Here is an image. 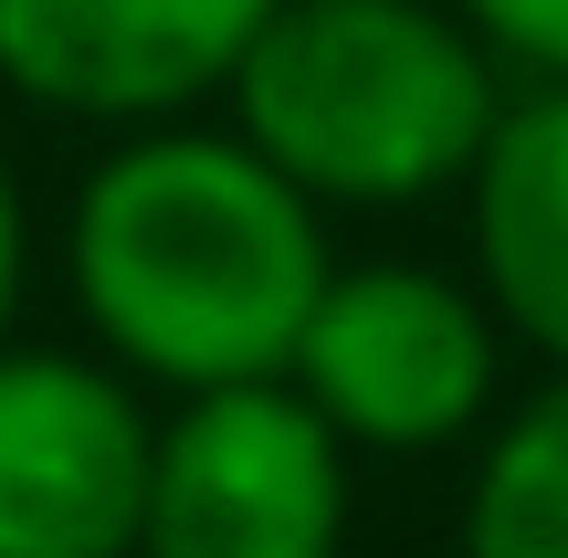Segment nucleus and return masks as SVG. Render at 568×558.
<instances>
[{"instance_id":"obj_3","label":"nucleus","mask_w":568,"mask_h":558,"mask_svg":"<svg viewBox=\"0 0 568 558\" xmlns=\"http://www.w3.org/2000/svg\"><path fill=\"white\" fill-rule=\"evenodd\" d=\"M506 348L516 337L474 274L422 264V253H368V264L337 253L284 379L337 422L347 454L422 464L485 443V422L506 412Z\"/></svg>"},{"instance_id":"obj_2","label":"nucleus","mask_w":568,"mask_h":558,"mask_svg":"<svg viewBox=\"0 0 568 558\" xmlns=\"http://www.w3.org/2000/svg\"><path fill=\"white\" fill-rule=\"evenodd\" d=\"M506 95L516 74L453 0H274L222 116L337 222L453 201Z\"/></svg>"},{"instance_id":"obj_5","label":"nucleus","mask_w":568,"mask_h":558,"mask_svg":"<svg viewBox=\"0 0 568 558\" xmlns=\"http://www.w3.org/2000/svg\"><path fill=\"white\" fill-rule=\"evenodd\" d=\"M159 412L105 348H0V558H138Z\"/></svg>"},{"instance_id":"obj_9","label":"nucleus","mask_w":568,"mask_h":558,"mask_svg":"<svg viewBox=\"0 0 568 558\" xmlns=\"http://www.w3.org/2000/svg\"><path fill=\"white\" fill-rule=\"evenodd\" d=\"M516 84H568V0H453Z\"/></svg>"},{"instance_id":"obj_10","label":"nucleus","mask_w":568,"mask_h":558,"mask_svg":"<svg viewBox=\"0 0 568 558\" xmlns=\"http://www.w3.org/2000/svg\"><path fill=\"white\" fill-rule=\"evenodd\" d=\"M21 295H32V190L0 148V348L21 337Z\"/></svg>"},{"instance_id":"obj_8","label":"nucleus","mask_w":568,"mask_h":558,"mask_svg":"<svg viewBox=\"0 0 568 558\" xmlns=\"http://www.w3.org/2000/svg\"><path fill=\"white\" fill-rule=\"evenodd\" d=\"M464 558H568V369L485 422L464 485Z\"/></svg>"},{"instance_id":"obj_6","label":"nucleus","mask_w":568,"mask_h":558,"mask_svg":"<svg viewBox=\"0 0 568 558\" xmlns=\"http://www.w3.org/2000/svg\"><path fill=\"white\" fill-rule=\"evenodd\" d=\"M274 0H0V95L63 126H159L232 95Z\"/></svg>"},{"instance_id":"obj_4","label":"nucleus","mask_w":568,"mask_h":558,"mask_svg":"<svg viewBox=\"0 0 568 558\" xmlns=\"http://www.w3.org/2000/svg\"><path fill=\"white\" fill-rule=\"evenodd\" d=\"M358 454L295 379H232L159 412L138 558H347Z\"/></svg>"},{"instance_id":"obj_7","label":"nucleus","mask_w":568,"mask_h":558,"mask_svg":"<svg viewBox=\"0 0 568 558\" xmlns=\"http://www.w3.org/2000/svg\"><path fill=\"white\" fill-rule=\"evenodd\" d=\"M464 201V253L485 306L537 369H568V84H516Z\"/></svg>"},{"instance_id":"obj_1","label":"nucleus","mask_w":568,"mask_h":558,"mask_svg":"<svg viewBox=\"0 0 568 558\" xmlns=\"http://www.w3.org/2000/svg\"><path fill=\"white\" fill-rule=\"evenodd\" d=\"M337 232L232 116L116 126L63 201V295L138 390L284 379Z\"/></svg>"}]
</instances>
